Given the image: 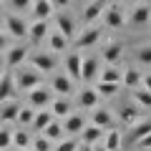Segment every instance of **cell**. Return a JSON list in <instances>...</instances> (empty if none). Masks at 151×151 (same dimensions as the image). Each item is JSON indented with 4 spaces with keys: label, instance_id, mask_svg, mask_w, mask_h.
Here are the masks:
<instances>
[{
    "label": "cell",
    "instance_id": "cell-37",
    "mask_svg": "<svg viewBox=\"0 0 151 151\" xmlns=\"http://www.w3.org/2000/svg\"><path fill=\"white\" fill-rule=\"evenodd\" d=\"M10 3V10L13 13H28L33 5V0H8Z\"/></svg>",
    "mask_w": 151,
    "mask_h": 151
},
{
    "label": "cell",
    "instance_id": "cell-15",
    "mask_svg": "<svg viewBox=\"0 0 151 151\" xmlns=\"http://www.w3.org/2000/svg\"><path fill=\"white\" fill-rule=\"evenodd\" d=\"M28 60V48H8V55H5V68H18L20 63Z\"/></svg>",
    "mask_w": 151,
    "mask_h": 151
},
{
    "label": "cell",
    "instance_id": "cell-53",
    "mask_svg": "<svg viewBox=\"0 0 151 151\" xmlns=\"http://www.w3.org/2000/svg\"><path fill=\"white\" fill-rule=\"evenodd\" d=\"M0 3H3V0H0Z\"/></svg>",
    "mask_w": 151,
    "mask_h": 151
},
{
    "label": "cell",
    "instance_id": "cell-32",
    "mask_svg": "<svg viewBox=\"0 0 151 151\" xmlns=\"http://www.w3.org/2000/svg\"><path fill=\"white\" fill-rule=\"evenodd\" d=\"M134 101H136V106H139V108H151V91H146L144 86H136Z\"/></svg>",
    "mask_w": 151,
    "mask_h": 151
},
{
    "label": "cell",
    "instance_id": "cell-18",
    "mask_svg": "<svg viewBox=\"0 0 151 151\" xmlns=\"http://www.w3.org/2000/svg\"><path fill=\"white\" fill-rule=\"evenodd\" d=\"M30 13H33V18H35V20H48V18L53 15V5H50L48 0H33Z\"/></svg>",
    "mask_w": 151,
    "mask_h": 151
},
{
    "label": "cell",
    "instance_id": "cell-47",
    "mask_svg": "<svg viewBox=\"0 0 151 151\" xmlns=\"http://www.w3.org/2000/svg\"><path fill=\"white\" fill-rule=\"evenodd\" d=\"M3 68H5V60H3V58H0V73H3Z\"/></svg>",
    "mask_w": 151,
    "mask_h": 151
},
{
    "label": "cell",
    "instance_id": "cell-10",
    "mask_svg": "<svg viewBox=\"0 0 151 151\" xmlns=\"http://www.w3.org/2000/svg\"><path fill=\"white\" fill-rule=\"evenodd\" d=\"M18 111H20V103L15 98H8V101L0 103V124H13L18 119Z\"/></svg>",
    "mask_w": 151,
    "mask_h": 151
},
{
    "label": "cell",
    "instance_id": "cell-49",
    "mask_svg": "<svg viewBox=\"0 0 151 151\" xmlns=\"http://www.w3.org/2000/svg\"><path fill=\"white\" fill-rule=\"evenodd\" d=\"M121 3H134V0H121Z\"/></svg>",
    "mask_w": 151,
    "mask_h": 151
},
{
    "label": "cell",
    "instance_id": "cell-25",
    "mask_svg": "<svg viewBox=\"0 0 151 151\" xmlns=\"http://www.w3.org/2000/svg\"><path fill=\"white\" fill-rule=\"evenodd\" d=\"M48 43H50V50H53V53H58V50H65V48H68L70 40L63 35V33L50 30V33H48Z\"/></svg>",
    "mask_w": 151,
    "mask_h": 151
},
{
    "label": "cell",
    "instance_id": "cell-28",
    "mask_svg": "<svg viewBox=\"0 0 151 151\" xmlns=\"http://www.w3.org/2000/svg\"><path fill=\"white\" fill-rule=\"evenodd\" d=\"M121 86H126V88L141 86V73H139L136 68H126L124 73H121Z\"/></svg>",
    "mask_w": 151,
    "mask_h": 151
},
{
    "label": "cell",
    "instance_id": "cell-26",
    "mask_svg": "<svg viewBox=\"0 0 151 151\" xmlns=\"http://www.w3.org/2000/svg\"><path fill=\"white\" fill-rule=\"evenodd\" d=\"M136 121H141V108H139V106H126V108H121V124H124V126H134Z\"/></svg>",
    "mask_w": 151,
    "mask_h": 151
},
{
    "label": "cell",
    "instance_id": "cell-31",
    "mask_svg": "<svg viewBox=\"0 0 151 151\" xmlns=\"http://www.w3.org/2000/svg\"><path fill=\"white\" fill-rule=\"evenodd\" d=\"M93 124L101 126V129H108V126L113 124L111 111H106V108H96V111H93Z\"/></svg>",
    "mask_w": 151,
    "mask_h": 151
},
{
    "label": "cell",
    "instance_id": "cell-41",
    "mask_svg": "<svg viewBox=\"0 0 151 151\" xmlns=\"http://www.w3.org/2000/svg\"><path fill=\"white\" fill-rule=\"evenodd\" d=\"M136 146H139L141 151H144V149H151V131H149L146 136H141V139L136 141Z\"/></svg>",
    "mask_w": 151,
    "mask_h": 151
},
{
    "label": "cell",
    "instance_id": "cell-20",
    "mask_svg": "<svg viewBox=\"0 0 151 151\" xmlns=\"http://www.w3.org/2000/svg\"><path fill=\"white\" fill-rule=\"evenodd\" d=\"M121 55H124L121 43H108L106 50H103V55H101V60H103V63H108V65H116L121 60Z\"/></svg>",
    "mask_w": 151,
    "mask_h": 151
},
{
    "label": "cell",
    "instance_id": "cell-43",
    "mask_svg": "<svg viewBox=\"0 0 151 151\" xmlns=\"http://www.w3.org/2000/svg\"><path fill=\"white\" fill-rule=\"evenodd\" d=\"M141 83H144L146 91H151V73H149V76H144V78H141Z\"/></svg>",
    "mask_w": 151,
    "mask_h": 151
},
{
    "label": "cell",
    "instance_id": "cell-4",
    "mask_svg": "<svg viewBox=\"0 0 151 151\" xmlns=\"http://www.w3.org/2000/svg\"><path fill=\"white\" fill-rule=\"evenodd\" d=\"M28 60H30V65L35 70H40V73H53L55 65H58V55L55 53H35V55H28Z\"/></svg>",
    "mask_w": 151,
    "mask_h": 151
},
{
    "label": "cell",
    "instance_id": "cell-44",
    "mask_svg": "<svg viewBox=\"0 0 151 151\" xmlns=\"http://www.w3.org/2000/svg\"><path fill=\"white\" fill-rule=\"evenodd\" d=\"M76 151H93V144H86V141H83L81 146H76Z\"/></svg>",
    "mask_w": 151,
    "mask_h": 151
},
{
    "label": "cell",
    "instance_id": "cell-14",
    "mask_svg": "<svg viewBox=\"0 0 151 151\" xmlns=\"http://www.w3.org/2000/svg\"><path fill=\"white\" fill-rule=\"evenodd\" d=\"M98 101H101V96L96 93V88H81L78 91V106L81 108H96L98 106Z\"/></svg>",
    "mask_w": 151,
    "mask_h": 151
},
{
    "label": "cell",
    "instance_id": "cell-29",
    "mask_svg": "<svg viewBox=\"0 0 151 151\" xmlns=\"http://www.w3.org/2000/svg\"><path fill=\"white\" fill-rule=\"evenodd\" d=\"M43 136H45V139H50V141H60V139H63V124H60L58 119H53L43 129Z\"/></svg>",
    "mask_w": 151,
    "mask_h": 151
},
{
    "label": "cell",
    "instance_id": "cell-34",
    "mask_svg": "<svg viewBox=\"0 0 151 151\" xmlns=\"http://www.w3.org/2000/svg\"><path fill=\"white\" fill-rule=\"evenodd\" d=\"M30 134L28 131H13V146L15 149H25V146H30Z\"/></svg>",
    "mask_w": 151,
    "mask_h": 151
},
{
    "label": "cell",
    "instance_id": "cell-39",
    "mask_svg": "<svg viewBox=\"0 0 151 151\" xmlns=\"http://www.w3.org/2000/svg\"><path fill=\"white\" fill-rule=\"evenodd\" d=\"M76 146H78L76 139H60V144L55 146L53 151H76Z\"/></svg>",
    "mask_w": 151,
    "mask_h": 151
},
{
    "label": "cell",
    "instance_id": "cell-12",
    "mask_svg": "<svg viewBox=\"0 0 151 151\" xmlns=\"http://www.w3.org/2000/svg\"><path fill=\"white\" fill-rule=\"evenodd\" d=\"M55 30L63 33V35L70 40V38L76 35V23H73V18L65 15V13H58V15H55Z\"/></svg>",
    "mask_w": 151,
    "mask_h": 151
},
{
    "label": "cell",
    "instance_id": "cell-2",
    "mask_svg": "<svg viewBox=\"0 0 151 151\" xmlns=\"http://www.w3.org/2000/svg\"><path fill=\"white\" fill-rule=\"evenodd\" d=\"M101 15H103L106 28H121L126 23V10L121 8V3H106Z\"/></svg>",
    "mask_w": 151,
    "mask_h": 151
},
{
    "label": "cell",
    "instance_id": "cell-13",
    "mask_svg": "<svg viewBox=\"0 0 151 151\" xmlns=\"http://www.w3.org/2000/svg\"><path fill=\"white\" fill-rule=\"evenodd\" d=\"M13 93H15L13 73H10V70H3V73H0V103L8 101V98H13Z\"/></svg>",
    "mask_w": 151,
    "mask_h": 151
},
{
    "label": "cell",
    "instance_id": "cell-19",
    "mask_svg": "<svg viewBox=\"0 0 151 151\" xmlns=\"http://www.w3.org/2000/svg\"><path fill=\"white\" fill-rule=\"evenodd\" d=\"M48 108H50V113H53V119H65V116L70 113V101L65 96H58V98L50 101Z\"/></svg>",
    "mask_w": 151,
    "mask_h": 151
},
{
    "label": "cell",
    "instance_id": "cell-30",
    "mask_svg": "<svg viewBox=\"0 0 151 151\" xmlns=\"http://www.w3.org/2000/svg\"><path fill=\"white\" fill-rule=\"evenodd\" d=\"M151 131V121H136L134 126H131V134H129V141L131 144H136V141L141 139V136H146Z\"/></svg>",
    "mask_w": 151,
    "mask_h": 151
},
{
    "label": "cell",
    "instance_id": "cell-33",
    "mask_svg": "<svg viewBox=\"0 0 151 151\" xmlns=\"http://www.w3.org/2000/svg\"><path fill=\"white\" fill-rule=\"evenodd\" d=\"M121 73H124V70H119L116 65H108V63H106V68H103V73H98V78H101V81L121 83Z\"/></svg>",
    "mask_w": 151,
    "mask_h": 151
},
{
    "label": "cell",
    "instance_id": "cell-23",
    "mask_svg": "<svg viewBox=\"0 0 151 151\" xmlns=\"http://www.w3.org/2000/svg\"><path fill=\"white\" fill-rule=\"evenodd\" d=\"M101 144H103V149H106V151H116V149H121V131H116V129L103 131Z\"/></svg>",
    "mask_w": 151,
    "mask_h": 151
},
{
    "label": "cell",
    "instance_id": "cell-38",
    "mask_svg": "<svg viewBox=\"0 0 151 151\" xmlns=\"http://www.w3.org/2000/svg\"><path fill=\"white\" fill-rule=\"evenodd\" d=\"M10 146H13V131L0 129V149H10Z\"/></svg>",
    "mask_w": 151,
    "mask_h": 151
},
{
    "label": "cell",
    "instance_id": "cell-48",
    "mask_svg": "<svg viewBox=\"0 0 151 151\" xmlns=\"http://www.w3.org/2000/svg\"><path fill=\"white\" fill-rule=\"evenodd\" d=\"M18 151H33V149H30V146H25V149H18Z\"/></svg>",
    "mask_w": 151,
    "mask_h": 151
},
{
    "label": "cell",
    "instance_id": "cell-17",
    "mask_svg": "<svg viewBox=\"0 0 151 151\" xmlns=\"http://www.w3.org/2000/svg\"><path fill=\"white\" fill-rule=\"evenodd\" d=\"M65 76L70 81H81V53H70L65 58Z\"/></svg>",
    "mask_w": 151,
    "mask_h": 151
},
{
    "label": "cell",
    "instance_id": "cell-52",
    "mask_svg": "<svg viewBox=\"0 0 151 151\" xmlns=\"http://www.w3.org/2000/svg\"><path fill=\"white\" fill-rule=\"evenodd\" d=\"M116 151H121V149H116Z\"/></svg>",
    "mask_w": 151,
    "mask_h": 151
},
{
    "label": "cell",
    "instance_id": "cell-27",
    "mask_svg": "<svg viewBox=\"0 0 151 151\" xmlns=\"http://www.w3.org/2000/svg\"><path fill=\"white\" fill-rule=\"evenodd\" d=\"M96 93L98 96H116V93L121 91V83H113V81H101V78H96Z\"/></svg>",
    "mask_w": 151,
    "mask_h": 151
},
{
    "label": "cell",
    "instance_id": "cell-1",
    "mask_svg": "<svg viewBox=\"0 0 151 151\" xmlns=\"http://www.w3.org/2000/svg\"><path fill=\"white\" fill-rule=\"evenodd\" d=\"M15 73H13V83H15V91H30V88H35V86H40L43 83V73L40 70H35L30 63H20L18 68H13Z\"/></svg>",
    "mask_w": 151,
    "mask_h": 151
},
{
    "label": "cell",
    "instance_id": "cell-35",
    "mask_svg": "<svg viewBox=\"0 0 151 151\" xmlns=\"http://www.w3.org/2000/svg\"><path fill=\"white\" fill-rule=\"evenodd\" d=\"M33 116H35V108H33V106H23L20 111H18V119H15V121H18L20 126H30Z\"/></svg>",
    "mask_w": 151,
    "mask_h": 151
},
{
    "label": "cell",
    "instance_id": "cell-46",
    "mask_svg": "<svg viewBox=\"0 0 151 151\" xmlns=\"http://www.w3.org/2000/svg\"><path fill=\"white\" fill-rule=\"evenodd\" d=\"M3 23H5V13L0 10V28H3Z\"/></svg>",
    "mask_w": 151,
    "mask_h": 151
},
{
    "label": "cell",
    "instance_id": "cell-36",
    "mask_svg": "<svg viewBox=\"0 0 151 151\" xmlns=\"http://www.w3.org/2000/svg\"><path fill=\"white\" fill-rule=\"evenodd\" d=\"M50 144H53L50 139H45V136H38L35 141H30V149H33V151H53V149H50Z\"/></svg>",
    "mask_w": 151,
    "mask_h": 151
},
{
    "label": "cell",
    "instance_id": "cell-7",
    "mask_svg": "<svg viewBox=\"0 0 151 151\" xmlns=\"http://www.w3.org/2000/svg\"><path fill=\"white\" fill-rule=\"evenodd\" d=\"M48 33H50L48 20H33L30 25H28V38H30L33 45H40L45 38H48Z\"/></svg>",
    "mask_w": 151,
    "mask_h": 151
},
{
    "label": "cell",
    "instance_id": "cell-5",
    "mask_svg": "<svg viewBox=\"0 0 151 151\" xmlns=\"http://www.w3.org/2000/svg\"><path fill=\"white\" fill-rule=\"evenodd\" d=\"M3 28H5L13 38H28V23L23 20L20 13H8V15H5V23H3Z\"/></svg>",
    "mask_w": 151,
    "mask_h": 151
},
{
    "label": "cell",
    "instance_id": "cell-42",
    "mask_svg": "<svg viewBox=\"0 0 151 151\" xmlns=\"http://www.w3.org/2000/svg\"><path fill=\"white\" fill-rule=\"evenodd\" d=\"M50 5H53V10H63V8L70 5V0H48Z\"/></svg>",
    "mask_w": 151,
    "mask_h": 151
},
{
    "label": "cell",
    "instance_id": "cell-9",
    "mask_svg": "<svg viewBox=\"0 0 151 151\" xmlns=\"http://www.w3.org/2000/svg\"><path fill=\"white\" fill-rule=\"evenodd\" d=\"M103 8H106V0H91L86 8H83V15H81V20L86 23V25H93V23L101 18V13H103Z\"/></svg>",
    "mask_w": 151,
    "mask_h": 151
},
{
    "label": "cell",
    "instance_id": "cell-45",
    "mask_svg": "<svg viewBox=\"0 0 151 151\" xmlns=\"http://www.w3.org/2000/svg\"><path fill=\"white\" fill-rule=\"evenodd\" d=\"M0 50H8V38L0 33Z\"/></svg>",
    "mask_w": 151,
    "mask_h": 151
},
{
    "label": "cell",
    "instance_id": "cell-16",
    "mask_svg": "<svg viewBox=\"0 0 151 151\" xmlns=\"http://www.w3.org/2000/svg\"><path fill=\"white\" fill-rule=\"evenodd\" d=\"M83 126H86V119H83V116H78V113H68V116H65V124H63V134L76 136V134H81Z\"/></svg>",
    "mask_w": 151,
    "mask_h": 151
},
{
    "label": "cell",
    "instance_id": "cell-6",
    "mask_svg": "<svg viewBox=\"0 0 151 151\" xmlns=\"http://www.w3.org/2000/svg\"><path fill=\"white\" fill-rule=\"evenodd\" d=\"M101 73V58L98 55H88V58H81V81L91 83L98 78Z\"/></svg>",
    "mask_w": 151,
    "mask_h": 151
},
{
    "label": "cell",
    "instance_id": "cell-21",
    "mask_svg": "<svg viewBox=\"0 0 151 151\" xmlns=\"http://www.w3.org/2000/svg\"><path fill=\"white\" fill-rule=\"evenodd\" d=\"M53 121V113H50V108H35V116H33V121H30V126L35 131H43L45 126Z\"/></svg>",
    "mask_w": 151,
    "mask_h": 151
},
{
    "label": "cell",
    "instance_id": "cell-24",
    "mask_svg": "<svg viewBox=\"0 0 151 151\" xmlns=\"http://www.w3.org/2000/svg\"><path fill=\"white\" fill-rule=\"evenodd\" d=\"M151 20V8L149 5H139V8H134L131 10V25H146V23Z\"/></svg>",
    "mask_w": 151,
    "mask_h": 151
},
{
    "label": "cell",
    "instance_id": "cell-50",
    "mask_svg": "<svg viewBox=\"0 0 151 151\" xmlns=\"http://www.w3.org/2000/svg\"><path fill=\"white\" fill-rule=\"evenodd\" d=\"M0 151H10V149H0Z\"/></svg>",
    "mask_w": 151,
    "mask_h": 151
},
{
    "label": "cell",
    "instance_id": "cell-40",
    "mask_svg": "<svg viewBox=\"0 0 151 151\" xmlns=\"http://www.w3.org/2000/svg\"><path fill=\"white\" fill-rule=\"evenodd\" d=\"M136 58H139L144 65H151V45H144V48H139Z\"/></svg>",
    "mask_w": 151,
    "mask_h": 151
},
{
    "label": "cell",
    "instance_id": "cell-22",
    "mask_svg": "<svg viewBox=\"0 0 151 151\" xmlns=\"http://www.w3.org/2000/svg\"><path fill=\"white\" fill-rule=\"evenodd\" d=\"M103 131L106 129H101V126H96V124L83 126L81 129V141H86V144H98V141L103 139Z\"/></svg>",
    "mask_w": 151,
    "mask_h": 151
},
{
    "label": "cell",
    "instance_id": "cell-8",
    "mask_svg": "<svg viewBox=\"0 0 151 151\" xmlns=\"http://www.w3.org/2000/svg\"><path fill=\"white\" fill-rule=\"evenodd\" d=\"M101 28H96V25H86V30L78 35V40H76V45L78 48H93V45L101 40Z\"/></svg>",
    "mask_w": 151,
    "mask_h": 151
},
{
    "label": "cell",
    "instance_id": "cell-11",
    "mask_svg": "<svg viewBox=\"0 0 151 151\" xmlns=\"http://www.w3.org/2000/svg\"><path fill=\"white\" fill-rule=\"evenodd\" d=\"M50 91L58 93V96H68V93L73 91V81H70L65 73H58V76H53V81H50Z\"/></svg>",
    "mask_w": 151,
    "mask_h": 151
},
{
    "label": "cell",
    "instance_id": "cell-3",
    "mask_svg": "<svg viewBox=\"0 0 151 151\" xmlns=\"http://www.w3.org/2000/svg\"><path fill=\"white\" fill-rule=\"evenodd\" d=\"M50 101H53V91L45 88L43 83L28 91V106H33V108H48Z\"/></svg>",
    "mask_w": 151,
    "mask_h": 151
},
{
    "label": "cell",
    "instance_id": "cell-51",
    "mask_svg": "<svg viewBox=\"0 0 151 151\" xmlns=\"http://www.w3.org/2000/svg\"><path fill=\"white\" fill-rule=\"evenodd\" d=\"M144 151H151V149H144Z\"/></svg>",
    "mask_w": 151,
    "mask_h": 151
}]
</instances>
